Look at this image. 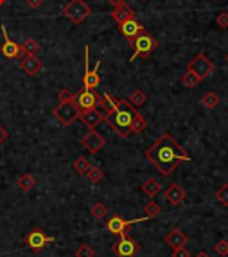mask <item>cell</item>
<instances>
[{
	"instance_id": "12",
	"label": "cell",
	"mask_w": 228,
	"mask_h": 257,
	"mask_svg": "<svg viewBox=\"0 0 228 257\" xmlns=\"http://www.w3.org/2000/svg\"><path fill=\"white\" fill-rule=\"evenodd\" d=\"M83 146L94 155V153H97L99 150H103V146H105V137H103L101 133L95 132V130H90V132L83 137Z\"/></svg>"
},
{
	"instance_id": "22",
	"label": "cell",
	"mask_w": 228,
	"mask_h": 257,
	"mask_svg": "<svg viewBox=\"0 0 228 257\" xmlns=\"http://www.w3.org/2000/svg\"><path fill=\"white\" fill-rule=\"evenodd\" d=\"M18 187L22 189L24 192H29L33 187L36 186V180H35V176L33 174H29V173H24V174H20L18 176Z\"/></svg>"
},
{
	"instance_id": "40",
	"label": "cell",
	"mask_w": 228,
	"mask_h": 257,
	"mask_svg": "<svg viewBox=\"0 0 228 257\" xmlns=\"http://www.w3.org/2000/svg\"><path fill=\"white\" fill-rule=\"evenodd\" d=\"M108 4H111V6L115 7V6H119V4H124V0H106Z\"/></svg>"
},
{
	"instance_id": "37",
	"label": "cell",
	"mask_w": 228,
	"mask_h": 257,
	"mask_svg": "<svg viewBox=\"0 0 228 257\" xmlns=\"http://www.w3.org/2000/svg\"><path fill=\"white\" fill-rule=\"evenodd\" d=\"M173 257H191L189 250L183 246V248H178V250H173Z\"/></svg>"
},
{
	"instance_id": "1",
	"label": "cell",
	"mask_w": 228,
	"mask_h": 257,
	"mask_svg": "<svg viewBox=\"0 0 228 257\" xmlns=\"http://www.w3.org/2000/svg\"><path fill=\"white\" fill-rule=\"evenodd\" d=\"M146 158L151 162L153 166L164 174V176H169V174L180 166L181 162L193 160V158L187 155V151L183 150L180 144L171 137L169 133H164V135L158 138L157 142L153 144L151 148L146 151Z\"/></svg>"
},
{
	"instance_id": "6",
	"label": "cell",
	"mask_w": 228,
	"mask_h": 257,
	"mask_svg": "<svg viewBox=\"0 0 228 257\" xmlns=\"http://www.w3.org/2000/svg\"><path fill=\"white\" fill-rule=\"evenodd\" d=\"M54 115L63 126H70L79 117V108H77V104L74 101L59 103L58 106L54 108Z\"/></svg>"
},
{
	"instance_id": "28",
	"label": "cell",
	"mask_w": 228,
	"mask_h": 257,
	"mask_svg": "<svg viewBox=\"0 0 228 257\" xmlns=\"http://www.w3.org/2000/svg\"><path fill=\"white\" fill-rule=\"evenodd\" d=\"M87 178L90 180L92 184H97V182H101V180L105 178V173H103V169H101V168H97V166H92V168L88 169Z\"/></svg>"
},
{
	"instance_id": "18",
	"label": "cell",
	"mask_w": 228,
	"mask_h": 257,
	"mask_svg": "<svg viewBox=\"0 0 228 257\" xmlns=\"http://www.w3.org/2000/svg\"><path fill=\"white\" fill-rule=\"evenodd\" d=\"M20 67H22V70H24L27 76H36V74L43 69V63H41L40 58H36V56H24V60H22Z\"/></svg>"
},
{
	"instance_id": "7",
	"label": "cell",
	"mask_w": 228,
	"mask_h": 257,
	"mask_svg": "<svg viewBox=\"0 0 228 257\" xmlns=\"http://www.w3.org/2000/svg\"><path fill=\"white\" fill-rule=\"evenodd\" d=\"M147 220H151V218L144 216V218H140V220H131V222H126V220H123L119 214H115L113 218H110V220L106 222V228H108L111 234L124 238V236H128L131 225H135V223H140V222H147Z\"/></svg>"
},
{
	"instance_id": "2",
	"label": "cell",
	"mask_w": 228,
	"mask_h": 257,
	"mask_svg": "<svg viewBox=\"0 0 228 257\" xmlns=\"http://www.w3.org/2000/svg\"><path fill=\"white\" fill-rule=\"evenodd\" d=\"M135 112L133 110V104L126 99H119L117 101V108H115V112L111 115L106 117L108 120V124L117 132L119 137H129V133H131V120L135 117Z\"/></svg>"
},
{
	"instance_id": "9",
	"label": "cell",
	"mask_w": 228,
	"mask_h": 257,
	"mask_svg": "<svg viewBox=\"0 0 228 257\" xmlns=\"http://www.w3.org/2000/svg\"><path fill=\"white\" fill-rule=\"evenodd\" d=\"M139 250H140L139 243L131 240L129 236L121 238V241L113 246V252H115V256L117 257H135L137 254H139Z\"/></svg>"
},
{
	"instance_id": "29",
	"label": "cell",
	"mask_w": 228,
	"mask_h": 257,
	"mask_svg": "<svg viewBox=\"0 0 228 257\" xmlns=\"http://www.w3.org/2000/svg\"><path fill=\"white\" fill-rule=\"evenodd\" d=\"M201 103H203V106H207L209 110H210V108H216L217 104H219V96H217L216 92H209V94H205L203 96Z\"/></svg>"
},
{
	"instance_id": "41",
	"label": "cell",
	"mask_w": 228,
	"mask_h": 257,
	"mask_svg": "<svg viewBox=\"0 0 228 257\" xmlns=\"http://www.w3.org/2000/svg\"><path fill=\"white\" fill-rule=\"evenodd\" d=\"M196 257H212V256L209 254V252L201 250V252H198V254H196Z\"/></svg>"
},
{
	"instance_id": "27",
	"label": "cell",
	"mask_w": 228,
	"mask_h": 257,
	"mask_svg": "<svg viewBox=\"0 0 228 257\" xmlns=\"http://www.w3.org/2000/svg\"><path fill=\"white\" fill-rule=\"evenodd\" d=\"M146 101H147V96L142 90H133L131 96H129V103H131L133 106H142Z\"/></svg>"
},
{
	"instance_id": "31",
	"label": "cell",
	"mask_w": 228,
	"mask_h": 257,
	"mask_svg": "<svg viewBox=\"0 0 228 257\" xmlns=\"http://www.w3.org/2000/svg\"><path fill=\"white\" fill-rule=\"evenodd\" d=\"M90 214L94 216L95 220H105L106 216H108V209H106V205H103L99 202V204H95L94 207H92V210H90Z\"/></svg>"
},
{
	"instance_id": "15",
	"label": "cell",
	"mask_w": 228,
	"mask_h": 257,
	"mask_svg": "<svg viewBox=\"0 0 228 257\" xmlns=\"http://www.w3.org/2000/svg\"><path fill=\"white\" fill-rule=\"evenodd\" d=\"M189 238L183 234V230L180 228H173L167 236H165V245L169 246L171 250H178V248H183V246L187 245Z\"/></svg>"
},
{
	"instance_id": "44",
	"label": "cell",
	"mask_w": 228,
	"mask_h": 257,
	"mask_svg": "<svg viewBox=\"0 0 228 257\" xmlns=\"http://www.w3.org/2000/svg\"><path fill=\"white\" fill-rule=\"evenodd\" d=\"M142 2H147V0H142Z\"/></svg>"
},
{
	"instance_id": "21",
	"label": "cell",
	"mask_w": 228,
	"mask_h": 257,
	"mask_svg": "<svg viewBox=\"0 0 228 257\" xmlns=\"http://www.w3.org/2000/svg\"><path fill=\"white\" fill-rule=\"evenodd\" d=\"M20 49H22V56H36V52L40 51V43L36 42L35 38H27L20 45Z\"/></svg>"
},
{
	"instance_id": "17",
	"label": "cell",
	"mask_w": 228,
	"mask_h": 257,
	"mask_svg": "<svg viewBox=\"0 0 228 257\" xmlns=\"http://www.w3.org/2000/svg\"><path fill=\"white\" fill-rule=\"evenodd\" d=\"M99 67H101V60H97V63H95V67L92 69V70H90L88 67H85V78H83L85 88L95 90L97 86H99V74H97Z\"/></svg>"
},
{
	"instance_id": "16",
	"label": "cell",
	"mask_w": 228,
	"mask_h": 257,
	"mask_svg": "<svg viewBox=\"0 0 228 257\" xmlns=\"http://www.w3.org/2000/svg\"><path fill=\"white\" fill-rule=\"evenodd\" d=\"M111 18H113V20L121 25V24H124V22H128V20H133L135 11L128 6V4H119V6L113 7V11H111Z\"/></svg>"
},
{
	"instance_id": "34",
	"label": "cell",
	"mask_w": 228,
	"mask_h": 257,
	"mask_svg": "<svg viewBox=\"0 0 228 257\" xmlns=\"http://www.w3.org/2000/svg\"><path fill=\"white\" fill-rule=\"evenodd\" d=\"M216 22H217V25H219L221 29H227V27H228V11L219 13V15H217V18H216Z\"/></svg>"
},
{
	"instance_id": "3",
	"label": "cell",
	"mask_w": 228,
	"mask_h": 257,
	"mask_svg": "<svg viewBox=\"0 0 228 257\" xmlns=\"http://www.w3.org/2000/svg\"><path fill=\"white\" fill-rule=\"evenodd\" d=\"M90 13H92V9H90V6H88L85 0H70V2L63 7V15L69 18V20H72L76 25L83 24V22L90 17Z\"/></svg>"
},
{
	"instance_id": "11",
	"label": "cell",
	"mask_w": 228,
	"mask_h": 257,
	"mask_svg": "<svg viewBox=\"0 0 228 257\" xmlns=\"http://www.w3.org/2000/svg\"><path fill=\"white\" fill-rule=\"evenodd\" d=\"M2 29V34H4V43H2V47H0V52L4 58L7 60H15V58H20L22 56V49L18 43H15L13 40H9V36H7V31H6V25H2L0 27Z\"/></svg>"
},
{
	"instance_id": "23",
	"label": "cell",
	"mask_w": 228,
	"mask_h": 257,
	"mask_svg": "<svg viewBox=\"0 0 228 257\" xmlns=\"http://www.w3.org/2000/svg\"><path fill=\"white\" fill-rule=\"evenodd\" d=\"M117 101L119 99H115V97L111 96V94H103V97H101V104H103V108L106 110V114L111 115L113 112H115V108H117Z\"/></svg>"
},
{
	"instance_id": "42",
	"label": "cell",
	"mask_w": 228,
	"mask_h": 257,
	"mask_svg": "<svg viewBox=\"0 0 228 257\" xmlns=\"http://www.w3.org/2000/svg\"><path fill=\"white\" fill-rule=\"evenodd\" d=\"M6 4V0H0V6H4Z\"/></svg>"
},
{
	"instance_id": "36",
	"label": "cell",
	"mask_w": 228,
	"mask_h": 257,
	"mask_svg": "<svg viewBox=\"0 0 228 257\" xmlns=\"http://www.w3.org/2000/svg\"><path fill=\"white\" fill-rule=\"evenodd\" d=\"M214 248H216V252L219 254V256H228V241L221 240Z\"/></svg>"
},
{
	"instance_id": "8",
	"label": "cell",
	"mask_w": 228,
	"mask_h": 257,
	"mask_svg": "<svg viewBox=\"0 0 228 257\" xmlns=\"http://www.w3.org/2000/svg\"><path fill=\"white\" fill-rule=\"evenodd\" d=\"M54 241H56L54 238L45 236L43 230H40V228H33V230L25 236V245L29 246L33 252H36V254H40L45 246L51 245V243H54Z\"/></svg>"
},
{
	"instance_id": "35",
	"label": "cell",
	"mask_w": 228,
	"mask_h": 257,
	"mask_svg": "<svg viewBox=\"0 0 228 257\" xmlns=\"http://www.w3.org/2000/svg\"><path fill=\"white\" fill-rule=\"evenodd\" d=\"M74 94L72 92H69L67 88H63L61 92H59V96H58V101L59 103H69V101H74Z\"/></svg>"
},
{
	"instance_id": "24",
	"label": "cell",
	"mask_w": 228,
	"mask_h": 257,
	"mask_svg": "<svg viewBox=\"0 0 228 257\" xmlns=\"http://www.w3.org/2000/svg\"><path fill=\"white\" fill-rule=\"evenodd\" d=\"M147 130V122L146 119L142 117L140 114H135L133 120H131V133H135V135H139V133L146 132Z\"/></svg>"
},
{
	"instance_id": "14",
	"label": "cell",
	"mask_w": 228,
	"mask_h": 257,
	"mask_svg": "<svg viewBox=\"0 0 228 257\" xmlns=\"http://www.w3.org/2000/svg\"><path fill=\"white\" fill-rule=\"evenodd\" d=\"M164 196L173 207H178V205H181L183 204V200H185V189H183L180 184H171V186L165 189Z\"/></svg>"
},
{
	"instance_id": "13",
	"label": "cell",
	"mask_w": 228,
	"mask_h": 257,
	"mask_svg": "<svg viewBox=\"0 0 228 257\" xmlns=\"http://www.w3.org/2000/svg\"><path fill=\"white\" fill-rule=\"evenodd\" d=\"M77 119L81 120V122L87 126V128L94 130L95 126L99 124V122L105 119V117L101 115L99 110H95V108H88V110H79V117H77Z\"/></svg>"
},
{
	"instance_id": "26",
	"label": "cell",
	"mask_w": 228,
	"mask_h": 257,
	"mask_svg": "<svg viewBox=\"0 0 228 257\" xmlns=\"http://www.w3.org/2000/svg\"><path fill=\"white\" fill-rule=\"evenodd\" d=\"M90 168H92V164H90V160H88L87 156H79V158H76V162H74V169H76L79 174H87Z\"/></svg>"
},
{
	"instance_id": "33",
	"label": "cell",
	"mask_w": 228,
	"mask_h": 257,
	"mask_svg": "<svg viewBox=\"0 0 228 257\" xmlns=\"http://www.w3.org/2000/svg\"><path fill=\"white\" fill-rule=\"evenodd\" d=\"M76 257H95V250L90 245L83 243L76 248Z\"/></svg>"
},
{
	"instance_id": "38",
	"label": "cell",
	"mask_w": 228,
	"mask_h": 257,
	"mask_svg": "<svg viewBox=\"0 0 228 257\" xmlns=\"http://www.w3.org/2000/svg\"><path fill=\"white\" fill-rule=\"evenodd\" d=\"M9 138V132H7L4 126H0V144H4Z\"/></svg>"
},
{
	"instance_id": "39",
	"label": "cell",
	"mask_w": 228,
	"mask_h": 257,
	"mask_svg": "<svg viewBox=\"0 0 228 257\" xmlns=\"http://www.w3.org/2000/svg\"><path fill=\"white\" fill-rule=\"evenodd\" d=\"M41 4H43V0H27V6H29L31 9H38Z\"/></svg>"
},
{
	"instance_id": "4",
	"label": "cell",
	"mask_w": 228,
	"mask_h": 257,
	"mask_svg": "<svg viewBox=\"0 0 228 257\" xmlns=\"http://www.w3.org/2000/svg\"><path fill=\"white\" fill-rule=\"evenodd\" d=\"M133 47H135V52H133V56L129 58L131 61H135L137 58H140V56H144V58L149 56V54L157 49V40H155L146 29H144L140 34L133 40Z\"/></svg>"
},
{
	"instance_id": "5",
	"label": "cell",
	"mask_w": 228,
	"mask_h": 257,
	"mask_svg": "<svg viewBox=\"0 0 228 257\" xmlns=\"http://www.w3.org/2000/svg\"><path fill=\"white\" fill-rule=\"evenodd\" d=\"M214 69H216V65H214V63L207 58V54L205 52L196 54L193 60H191L189 67H187V70L194 72L199 79H205L207 76H210L212 72H214Z\"/></svg>"
},
{
	"instance_id": "19",
	"label": "cell",
	"mask_w": 228,
	"mask_h": 257,
	"mask_svg": "<svg viewBox=\"0 0 228 257\" xmlns=\"http://www.w3.org/2000/svg\"><path fill=\"white\" fill-rule=\"evenodd\" d=\"M142 31H144V27H142L137 20H128V22H124V24H121V33H123L126 38H129V40H135L137 36L140 34Z\"/></svg>"
},
{
	"instance_id": "25",
	"label": "cell",
	"mask_w": 228,
	"mask_h": 257,
	"mask_svg": "<svg viewBox=\"0 0 228 257\" xmlns=\"http://www.w3.org/2000/svg\"><path fill=\"white\" fill-rule=\"evenodd\" d=\"M201 81V79L194 74V72L187 70L185 74H183V78H181V85L185 86V88H194V86H198V83Z\"/></svg>"
},
{
	"instance_id": "32",
	"label": "cell",
	"mask_w": 228,
	"mask_h": 257,
	"mask_svg": "<svg viewBox=\"0 0 228 257\" xmlns=\"http://www.w3.org/2000/svg\"><path fill=\"white\" fill-rule=\"evenodd\" d=\"M216 200L223 207H228V184H223L216 191Z\"/></svg>"
},
{
	"instance_id": "43",
	"label": "cell",
	"mask_w": 228,
	"mask_h": 257,
	"mask_svg": "<svg viewBox=\"0 0 228 257\" xmlns=\"http://www.w3.org/2000/svg\"><path fill=\"white\" fill-rule=\"evenodd\" d=\"M227 63H228V54H227Z\"/></svg>"
},
{
	"instance_id": "10",
	"label": "cell",
	"mask_w": 228,
	"mask_h": 257,
	"mask_svg": "<svg viewBox=\"0 0 228 257\" xmlns=\"http://www.w3.org/2000/svg\"><path fill=\"white\" fill-rule=\"evenodd\" d=\"M101 97L95 96L94 90H88V88H83L76 97H74V103L77 104L79 110H88V108H95L99 104Z\"/></svg>"
},
{
	"instance_id": "20",
	"label": "cell",
	"mask_w": 228,
	"mask_h": 257,
	"mask_svg": "<svg viewBox=\"0 0 228 257\" xmlns=\"http://www.w3.org/2000/svg\"><path fill=\"white\" fill-rule=\"evenodd\" d=\"M140 189H142V192H144L146 196L153 198V196H157L158 192H160V189H162V186L158 184V180H157V178H149V180H146V182L142 184V186H140Z\"/></svg>"
},
{
	"instance_id": "30",
	"label": "cell",
	"mask_w": 228,
	"mask_h": 257,
	"mask_svg": "<svg viewBox=\"0 0 228 257\" xmlns=\"http://www.w3.org/2000/svg\"><path fill=\"white\" fill-rule=\"evenodd\" d=\"M144 214L153 220V218H157V216L162 214V207H160L158 204H155V202H149V204L144 207Z\"/></svg>"
}]
</instances>
